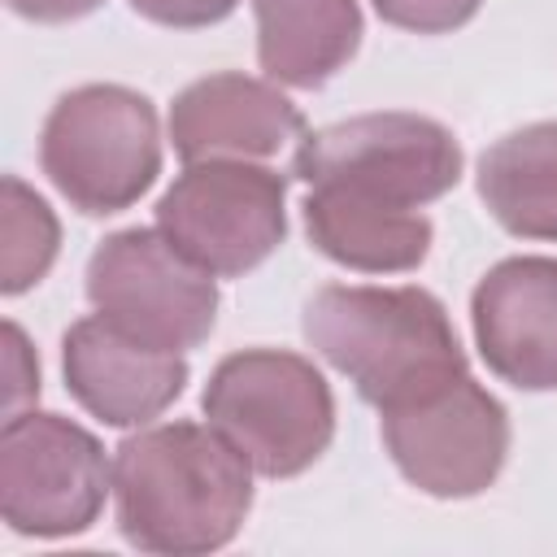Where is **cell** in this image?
Instances as JSON below:
<instances>
[{"mask_svg": "<svg viewBox=\"0 0 557 557\" xmlns=\"http://www.w3.org/2000/svg\"><path fill=\"white\" fill-rule=\"evenodd\" d=\"M122 535L144 553L196 557L231 544L252 505V466L205 422H161L113 453Z\"/></svg>", "mask_w": 557, "mask_h": 557, "instance_id": "cell-1", "label": "cell"}, {"mask_svg": "<svg viewBox=\"0 0 557 557\" xmlns=\"http://www.w3.org/2000/svg\"><path fill=\"white\" fill-rule=\"evenodd\" d=\"M300 331L379 413L466 374L457 331L422 287L326 283L305 300Z\"/></svg>", "mask_w": 557, "mask_h": 557, "instance_id": "cell-2", "label": "cell"}, {"mask_svg": "<svg viewBox=\"0 0 557 557\" xmlns=\"http://www.w3.org/2000/svg\"><path fill=\"white\" fill-rule=\"evenodd\" d=\"M209 426L265 479L309 470L335 431V400L313 361L248 348L218 361L205 387Z\"/></svg>", "mask_w": 557, "mask_h": 557, "instance_id": "cell-3", "label": "cell"}, {"mask_svg": "<svg viewBox=\"0 0 557 557\" xmlns=\"http://www.w3.org/2000/svg\"><path fill=\"white\" fill-rule=\"evenodd\" d=\"M52 187L91 218L131 209L161 174V131L148 96L117 83L65 91L39 135Z\"/></svg>", "mask_w": 557, "mask_h": 557, "instance_id": "cell-4", "label": "cell"}, {"mask_svg": "<svg viewBox=\"0 0 557 557\" xmlns=\"http://www.w3.org/2000/svg\"><path fill=\"white\" fill-rule=\"evenodd\" d=\"M292 174L309 187H344L387 205L422 209L461 178V148L448 126L422 113H361L300 139Z\"/></svg>", "mask_w": 557, "mask_h": 557, "instance_id": "cell-5", "label": "cell"}, {"mask_svg": "<svg viewBox=\"0 0 557 557\" xmlns=\"http://www.w3.org/2000/svg\"><path fill=\"white\" fill-rule=\"evenodd\" d=\"M287 178L261 161H196L157 200V231L213 278L257 270L287 235Z\"/></svg>", "mask_w": 557, "mask_h": 557, "instance_id": "cell-6", "label": "cell"}, {"mask_svg": "<svg viewBox=\"0 0 557 557\" xmlns=\"http://www.w3.org/2000/svg\"><path fill=\"white\" fill-rule=\"evenodd\" d=\"M87 300L122 335L187 352L218 318L213 274L187 261L161 231H117L87 261Z\"/></svg>", "mask_w": 557, "mask_h": 557, "instance_id": "cell-7", "label": "cell"}, {"mask_svg": "<svg viewBox=\"0 0 557 557\" xmlns=\"http://www.w3.org/2000/svg\"><path fill=\"white\" fill-rule=\"evenodd\" d=\"M104 492H113V466L91 431L61 413L4 418L0 435V513L9 531L57 540L96 522Z\"/></svg>", "mask_w": 557, "mask_h": 557, "instance_id": "cell-8", "label": "cell"}, {"mask_svg": "<svg viewBox=\"0 0 557 557\" xmlns=\"http://www.w3.org/2000/svg\"><path fill=\"white\" fill-rule=\"evenodd\" d=\"M383 444L396 470L426 496L461 500L492 487L509 453V418L500 400L470 374L383 409Z\"/></svg>", "mask_w": 557, "mask_h": 557, "instance_id": "cell-9", "label": "cell"}, {"mask_svg": "<svg viewBox=\"0 0 557 557\" xmlns=\"http://www.w3.org/2000/svg\"><path fill=\"white\" fill-rule=\"evenodd\" d=\"M474 344L487 370L522 392L557 387V257L492 265L470 300Z\"/></svg>", "mask_w": 557, "mask_h": 557, "instance_id": "cell-10", "label": "cell"}, {"mask_svg": "<svg viewBox=\"0 0 557 557\" xmlns=\"http://www.w3.org/2000/svg\"><path fill=\"white\" fill-rule=\"evenodd\" d=\"M174 152L196 161H270L305 139L300 109L265 78L209 74L187 83L170 104Z\"/></svg>", "mask_w": 557, "mask_h": 557, "instance_id": "cell-11", "label": "cell"}, {"mask_svg": "<svg viewBox=\"0 0 557 557\" xmlns=\"http://www.w3.org/2000/svg\"><path fill=\"white\" fill-rule=\"evenodd\" d=\"M61 370L70 396L104 426H144L165 413L187 383L178 352L139 344L109 326L100 313L65 331Z\"/></svg>", "mask_w": 557, "mask_h": 557, "instance_id": "cell-12", "label": "cell"}, {"mask_svg": "<svg viewBox=\"0 0 557 557\" xmlns=\"http://www.w3.org/2000/svg\"><path fill=\"white\" fill-rule=\"evenodd\" d=\"M309 244L361 274H405L426 261L431 218L344 187H309L305 205Z\"/></svg>", "mask_w": 557, "mask_h": 557, "instance_id": "cell-13", "label": "cell"}, {"mask_svg": "<svg viewBox=\"0 0 557 557\" xmlns=\"http://www.w3.org/2000/svg\"><path fill=\"white\" fill-rule=\"evenodd\" d=\"M257 61L274 83L322 87L361 44L357 0H252Z\"/></svg>", "mask_w": 557, "mask_h": 557, "instance_id": "cell-14", "label": "cell"}, {"mask_svg": "<svg viewBox=\"0 0 557 557\" xmlns=\"http://www.w3.org/2000/svg\"><path fill=\"white\" fill-rule=\"evenodd\" d=\"M479 196L509 235L557 244V122L496 139L479 161Z\"/></svg>", "mask_w": 557, "mask_h": 557, "instance_id": "cell-15", "label": "cell"}, {"mask_svg": "<svg viewBox=\"0 0 557 557\" xmlns=\"http://www.w3.org/2000/svg\"><path fill=\"white\" fill-rule=\"evenodd\" d=\"M61 244V226L44 196H35L22 178H4L0 187V292L17 296L35 287Z\"/></svg>", "mask_w": 557, "mask_h": 557, "instance_id": "cell-16", "label": "cell"}, {"mask_svg": "<svg viewBox=\"0 0 557 557\" xmlns=\"http://www.w3.org/2000/svg\"><path fill=\"white\" fill-rule=\"evenodd\" d=\"M479 4L483 0H374L383 22H392L400 30H413V35L457 30L479 13Z\"/></svg>", "mask_w": 557, "mask_h": 557, "instance_id": "cell-17", "label": "cell"}, {"mask_svg": "<svg viewBox=\"0 0 557 557\" xmlns=\"http://www.w3.org/2000/svg\"><path fill=\"white\" fill-rule=\"evenodd\" d=\"M39 396V361L22 335V326L4 322V418H17L22 405Z\"/></svg>", "mask_w": 557, "mask_h": 557, "instance_id": "cell-18", "label": "cell"}, {"mask_svg": "<svg viewBox=\"0 0 557 557\" xmlns=\"http://www.w3.org/2000/svg\"><path fill=\"white\" fill-rule=\"evenodd\" d=\"M239 0H131L135 13H144L157 26H178V30H196V26H213L222 22Z\"/></svg>", "mask_w": 557, "mask_h": 557, "instance_id": "cell-19", "label": "cell"}, {"mask_svg": "<svg viewBox=\"0 0 557 557\" xmlns=\"http://www.w3.org/2000/svg\"><path fill=\"white\" fill-rule=\"evenodd\" d=\"M4 4L30 22H74V17L91 13L100 0H4Z\"/></svg>", "mask_w": 557, "mask_h": 557, "instance_id": "cell-20", "label": "cell"}]
</instances>
